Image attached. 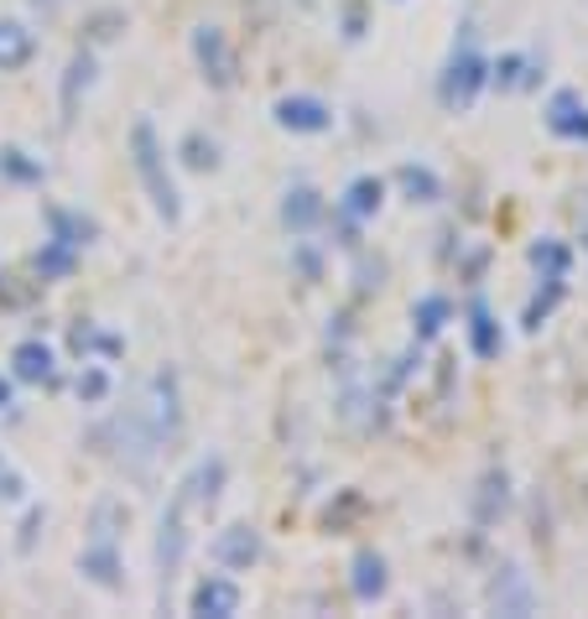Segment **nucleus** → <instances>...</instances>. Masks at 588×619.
<instances>
[{
	"instance_id": "a211bd4d",
	"label": "nucleus",
	"mask_w": 588,
	"mask_h": 619,
	"mask_svg": "<svg viewBox=\"0 0 588 619\" xmlns=\"http://www.w3.org/2000/svg\"><path fill=\"white\" fill-rule=\"evenodd\" d=\"M468 344H474V354H479V360H495V354H501V323H495V318H489V308L485 302H474V308H468Z\"/></svg>"
},
{
	"instance_id": "b1692460",
	"label": "nucleus",
	"mask_w": 588,
	"mask_h": 619,
	"mask_svg": "<svg viewBox=\"0 0 588 619\" xmlns=\"http://www.w3.org/2000/svg\"><path fill=\"white\" fill-rule=\"evenodd\" d=\"M489 84H495V89H526V84H537L532 58H526V52H505L501 63L489 69Z\"/></svg>"
},
{
	"instance_id": "f257e3e1",
	"label": "nucleus",
	"mask_w": 588,
	"mask_h": 619,
	"mask_svg": "<svg viewBox=\"0 0 588 619\" xmlns=\"http://www.w3.org/2000/svg\"><path fill=\"white\" fill-rule=\"evenodd\" d=\"M183 432V396H177V375L162 364L136 385V396L115 422H110V437L121 443V458H136V464H152L162 447Z\"/></svg>"
},
{
	"instance_id": "ddd939ff",
	"label": "nucleus",
	"mask_w": 588,
	"mask_h": 619,
	"mask_svg": "<svg viewBox=\"0 0 588 619\" xmlns=\"http://www.w3.org/2000/svg\"><path fill=\"white\" fill-rule=\"evenodd\" d=\"M385 584H391V578H385V557L381 551H354V568H349V588H354V599L360 603H375L385 594Z\"/></svg>"
},
{
	"instance_id": "4468645a",
	"label": "nucleus",
	"mask_w": 588,
	"mask_h": 619,
	"mask_svg": "<svg viewBox=\"0 0 588 619\" xmlns=\"http://www.w3.org/2000/svg\"><path fill=\"white\" fill-rule=\"evenodd\" d=\"M125 526H131L125 499H115V495H100V499H94V510H89V541H121Z\"/></svg>"
},
{
	"instance_id": "5701e85b",
	"label": "nucleus",
	"mask_w": 588,
	"mask_h": 619,
	"mask_svg": "<svg viewBox=\"0 0 588 619\" xmlns=\"http://www.w3.org/2000/svg\"><path fill=\"white\" fill-rule=\"evenodd\" d=\"M48 224H52V240L73 245V250L94 240V224H89L84 214H69V208H48Z\"/></svg>"
},
{
	"instance_id": "6e6552de",
	"label": "nucleus",
	"mask_w": 588,
	"mask_h": 619,
	"mask_svg": "<svg viewBox=\"0 0 588 619\" xmlns=\"http://www.w3.org/2000/svg\"><path fill=\"white\" fill-rule=\"evenodd\" d=\"M79 572H84L94 588H104V594H121L125 588V568H121L115 541H89V547L79 551Z\"/></svg>"
},
{
	"instance_id": "dca6fc26",
	"label": "nucleus",
	"mask_w": 588,
	"mask_h": 619,
	"mask_svg": "<svg viewBox=\"0 0 588 619\" xmlns=\"http://www.w3.org/2000/svg\"><path fill=\"white\" fill-rule=\"evenodd\" d=\"M37 52V37L21 27V21H0V73L27 69Z\"/></svg>"
},
{
	"instance_id": "20e7f679",
	"label": "nucleus",
	"mask_w": 588,
	"mask_h": 619,
	"mask_svg": "<svg viewBox=\"0 0 588 619\" xmlns=\"http://www.w3.org/2000/svg\"><path fill=\"white\" fill-rule=\"evenodd\" d=\"M225 479H229V468H225V458H198V464L183 474V484H177V505L188 510L193 520L198 516H208L214 505H219V495H225Z\"/></svg>"
},
{
	"instance_id": "2eb2a0df",
	"label": "nucleus",
	"mask_w": 588,
	"mask_h": 619,
	"mask_svg": "<svg viewBox=\"0 0 588 619\" xmlns=\"http://www.w3.org/2000/svg\"><path fill=\"white\" fill-rule=\"evenodd\" d=\"M11 375L27 380V385L52 380V349L42 344V339H21V344L11 349Z\"/></svg>"
},
{
	"instance_id": "9b49d317",
	"label": "nucleus",
	"mask_w": 588,
	"mask_h": 619,
	"mask_svg": "<svg viewBox=\"0 0 588 619\" xmlns=\"http://www.w3.org/2000/svg\"><path fill=\"white\" fill-rule=\"evenodd\" d=\"M547 125L553 136H568V141H588V104L578 89H557L553 104H547Z\"/></svg>"
},
{
	"instance_id": "2f4dec72",
	"label": "nucleus",
	"mask_w": 588,
	"mask_h": 619,
	"mask_svg": "<svg viewBox=\"0 0 588 619\" xmlns=\"http://www.w3.org/2000/svg\"><path fill=\"white\" fill-rule=\"evenodd\" d=\"M110 396V375H104L100 364H89L84 375H79V401H104Z\"/></svg>"
},
{
	"instance_id": "c756f323",
	"label": "nucleus",
	"mask_w": 588,
	"mask_h": 619,
	"mask_svg": "<svg viewBox=\"0 0 588 619\" xmlns=\"http://www.w3.org/2000/svg\"><path fill=\"white\" fill-rule=\"evenodd\" d=\"M183 162H188V167H198V173L219 167V156H214V141H204L198 131H193V136L183 141Z\"/></svg>"
},
{
	"instance_id": "9d476101",
	"label": "nucleus",
	"mask_w": 588,
	"mask_h": 619,
	"mask_svg": "<svg viewBox=\"0 0 588 619\" xmlns=\"http://www.w3.org/2000/svg\"><path fill=\"white\" fill-rule=\"evenodd\" d=\"M188 609L198 619H235L240 615V588L229 584V578H204V584L193 588Z\"/></svg>"
},
{
	"instance_id": "0eeeda50",
	"label": "nucleus",
	"mask_w": 588,
	"mask_h": 619,
	"mask_svg": "<svg viewBox=\"0 0 588 619\" xmlns=\"http://www.w3.org/2000/svg\"><path fill=\"white\" fill-rule=\"evenodd\" d=\"M277 125L281 131H292V136H323L333 125V110L323 100H312V94H287V100H277Z\"/></svg>"
},
{
	"instance_id": "4be33fe9",
	"label": "nucleus",
	"mask_w": 588,
	"mask_h": 619,
	"mask_svg": "<svg viewBox=\"0 0 588 619\" xmlns=\"http://www.w3.org/2000/svg\"><path fill=\"white\" fill-rule=\"evenodd\" d=\"M453 318V308H448V297H422V302H416L412 308V323H416V339H422V344H427V339H437V333H443V323H448Z\"/></svg>"
},
{
	"instance_id": "7c9ffc66",
	"label": "nucleus",
	"mask_w": 588,
	"mask_h": 619,
	"mask_svg": "<svg viewBox=\"0 0 588 619\" xmlns=\"http://www.w3.org/2000/svg\"><path fill=\"white\" fill-rule=\"evenodd\" d=\"M21 499H27V474L0 458V505H21Z\"/></svg>"
},
{
	"instance_id": "473e14b6",
	"label": "nucleus",
	"mask_w": 588,
	"mask_h": 619,
	"mask_svg": "<svg viewBox=\"0 0 588 619\" xmlns=\"http://www.w3.org/2000/svg\"><path fill=\"white\" fill-rule=\"evenodd\" d=\"M37 526H42V510H32V516H27V526H21V541H17L21 551H32V541H37Z\"/></svg>"
},
{
	"instance_id": "aec40b11",
	"label": "nucleus",
	"mask_w": 588,
	"mask_h": 619,
	"mask_svg": "<svg viewBox=\"0 0 588 619\" xmlns=\"http://www.w3.org/2000/svg\"><path fill=\"white\" fill-rule=\"evenodd\" d=\"M396 183H401V193H406L412 204H437V198H443V183H437L433 167L406 162V167H396Z\"/></svg>"
},
{
	"instance_id": "c85d7f7f",
	"label": "nucleus",
	"mask_w": 588,
	"mask_h": 619,
	"mask_svg": "<svg viewBox=\"0 0 588 619\" xmlns=\"http://www.w3.org/2000/svg\"><path fill=\"white\" fill-rule=\"evenodd\" d=\"M73 349H79V354H89V349H104V354H121V339H110V333H100V328L79 323V328H73Z\"/></svg>"
},
{
	"instance_id": "a878e982",
	"label": "nucleus",
	"mask_w": 588,
	"mask_h": 619,
	"mask_svg": "<svg viewBox=\"0 0 588 619\" xmlns=\"http://www.w3.org/2000/svg\"><path fill=\"white\" fill-rule=\"evenodd\" d=\"M37 271H42V281H63V276H73V245L48 240L42 245V256H37Z\"/></svg>"
},
{
	"instance_id": "6ab92c4d",
	"label": "nucleus",
	"mask_w": 588,
	"mask_h": 619,
	"mask_svg": "<svg viewBox=\"0 0 588 619\" xmlns=\"http://www.w3.org/2000/svg\"><path fill=\"white\" fill-rule=\"evenodd\" d=\"M385 204V183L381 177H354L344 188V214H354V219H375Z\"/></svg>"
},
{
	"instance_id": "f03ea898",
	"label": "nucleus",
	"mask_w": 588,
	"mask_h": 619,
	"mask_svg": "<svg viewBox=\"0 0 588 619\" xmlns=\"http://www.w3.org/2000/svg\"><path fill=\"white\" fill-rule=\"evenodd\" d=\"M131 162H136L141 188H146V198H152L156 219H167V224L183 219V198H177V183H173V173H167V152H162L152 121L131 125Z\"/></svg>"
},
{
	"instance_id": "412c9836",
	"label": "nucleus",
	"mask_w": 588,
	"mask_h": 619,
	"mask_svg": "<svg viewBox=\"0 0 588 619\" xmlns=\"http://www.w3.org/2000/svg\"><path fill=\"white\" fill-rule=\"evenodd\" d=\"M505 499H510V479H505V468H489L485 479H479V499H474V520L485 526L505 510Z\"/></svg>"
},
{
	"instance_id": "1a4fd4ad",
	"label": "nucleus",
	"mask_w": 588,
	"mask_h": 619,
	"mask_svg": "<svg viewBox=\"0 0 588 619\" xmlns=\"http://www.w3.org/2000/svg\"><path fill=\"white\" fill-rule=\"evenodd\" d=\"M214 563H219V568H256L260 532L256 526H225V532L214 536Z\"/></svg>"
},
{
	"instance_id": "cd10ccee",
	"label": "nucleus",
	"mask_w": 588,
	"mask_h": 619,
	"mask_svg": "<svg viewBox=\"0 0 588 619\" xmlns=\"http://www.w3.org/2000/svg\"><path fill=\"white\" fill-rule=\"evenodd\" d=\"M568 245H557V240H541V245H532V266L537 271H547V276H568Z\"/></svg>"
},
{
	"instance_id": "423d86ee",
	"label": "nucleus",
	"mask_w": 588,
	"mask_h": 619,
	"mask_svg": "<svg viewBox=\"0 0 588 619\" xmlns=\"http://www.w3.org/2000/svg\"><path fill=\"white\" fill-rule=\"evenodd\" d=\"M188 541H193V516L177 505V499H167V510H162V532H156V568H162V578H173V572L183 568Z\"/></svg>"
},
{
	"instance_id": "393cba45",
	"label": "nucleus",
	"mask_w": 588,
	"mask_h": 619,
	"mask_svg": "<svg viewBox=\"0 0 588 619\" xmlns=\"http://www.w3.org/2000/svg\"><path fill=\"white\" fill-rule=\"evenodd\" d=\"M0 177H11V183H42V177H48V167H42V162H32L21 146H0Z\"/></svg>"
},
{
	"instance_id": "72a5a7b5",
	"label": "nucleus",
	"mask_w": 588,
	"mask_h": 619,
	"mask_svg": "<svg viewBox=\"0 0 588 619\" xmlns=\"http://www.w3.org/2000/svg\"><path fill=\"white\" fill-rule=\"evenodd\" d=\"M6 406H11V380L0 375V412H6Z\"/></svg>"
},
{
	"instance_id": "7ed1b4c3",
	"label": "nucleus",
	"mask_w": 588,
	"mask_h": 619,
	"mask_svg": "<svg viewBox=\"0 0 588 619\" xmlns=\"http://www.w3.org/2000/svg\"><path fill=\"white\" fill-rule=\"evenodd\" d=\"M485 84H489V63H485V52H479V37H474V27H464V37L453 42L448 69H443L437 100L448 104V110H468V104L479 100V89H485Z\"/></svg>"
},
{
	"instance_id": "bb28decb",
	"label": "nucleus",
	"mask_w": 588,
	"mask_h": 619,
	"mask_svg": "<svg viewBox=\"0 0 588 619\" xmlns=\"http://www.w3.org/2000/svg\"><path fill=\"white\" fill-rule=\"evenodd\" d=\"M89 84H94V58L79 52L69 63V79H63V110H73V104H79V89H89Z\"/></svg>"
},
{
	"instance_id": "39448f33",
	"label": "nucleus",
	"mask_w": 588,
	"mask_h": 619,
	"mask_svg": "<svg viewBox=\"0 0 588 619\" xmlns=\"http://www.w3.org/2000/svg\"><path fill=\"white\" fill-rule=\"evenodd\" d=\"M193 58H198V69L214 89H229L240 79V63H235V48H229V37L219 27H198L193 32Z\"/></svg>"
},
{
	"instance_id": "f8f14e48",
	"label": "nucleus",
	"mask_w": 588,
	"mask_h": 619,
	"mask_svg": "<svg viewBox=\"0 0 588 619\" xmlns=\"http://www.w3.org/2000/svg\"><path fill=\"white\" fill-rule=\"evenodd\" d=\"M489 603H495L501 615H532V609H537V594L526 584V572L505 563V568L495 572V584H489Z\"/></svg>"
},
{
	"instance_id": "f3484780",
	"label": "nucleus",
	"mask_w": 588,
	"mask_h": 619,
	"mask_svg": "<svg viewBox=\"0 0 588 619\" xmlns=\"http://www.w3.org/2000/svg\"><path fill=\"white\" fill-rule=\"evenodd\" d=\"M281 219H287V229H312V224L323 219V198L308 188V183H297L292 193H287V204H281Z\"/></svg>"
}]
</instances>
